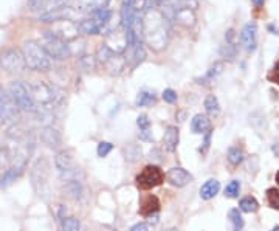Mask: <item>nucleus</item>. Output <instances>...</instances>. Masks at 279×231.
Segmentation results:
<instances>
[{"label": "nucleus", "mask_w": 279, "mask_h": 231, "mask_svg": "<svg viewBox=\"0 0 279 231\" xmlns=\"http://www.w3.org/2000/svg\"><path fill=\"white\" fill-rule=\"evenodd\" d=\"M239 209L244 211V213H256L259 209V204L254 197L248 196V197L241 199V202H239Z\"/></svg>", "instance_id": "cd10ccee"}, {"label": "nucleus", "mask_w": 279, "mask_h": 231, "mask_svg": "<svg viewBox=\"0 0 279 231\" xmlns=\"http://www.w3.org/2000/svg\"><path fill=\"white\" fill-rule=\"evenodd\" d=\"M276 183L279 185V171L276 172Z\"/></svg>", "instance_id": "864d4df0"}, {"label": "nucleus", "mask_w": 279, "mask_h": 231, "mask_svg": "<svg viewBox=\"0 0 279 231\" xmlns=\"http://www.w3.org/2000/svg\"><path fill=\"white\" fill-rule=\"evenodd\" d=\"M226 158H228V163H230V165L239 166L244 161V152L239 148H230V149H228Z\"/></svg>", "instance_id": "2f4dec72"}, {"label": "nucleus", "mask_w": 279, "mask_h": 231, "mask_svg": "<svg viewBox=\"0 0 279 231\" xmlns=\"http://www.w3.org/2000/svg\"><path fill=\"white\" fill-rule=\"evenodd\" d=\"M8 92L22 112L34 113L37 110V104L34 103L31 93H29L28 85L24 84L22 81H13L11 84H9Z\"/></svg>", "instance_id": "39448f33"}, {"label": "nucleus", "mask_w": 279, "mask_h": 231, "mask_svg": "<svg viewBox=\"0 0 279 231\" xmlns=\"http://www.w3.org/2000/svg\"><path fill=\"white\" fill-rule=\"evenodd\" d=\"M42 48L45 50L47 56L53 61H64L72 54V50L65 41L59 39L52 31H44L42 33Z\"/></svg>", "instance_id": "7ed1b4c3"}, {"label": "nucleus", "mask_w": 279, "mask_h": 231, "mask_svg": "<svg viewBox=\"0 0 279 231\" xmlns=\"http://www.w3.org/2000/svg\"><path fill=\"white\" fill-rule=\"evenodd\" d=\"M219 191H221V183L216 179H209L200 188V197L203 200H211L219 194Z\"/></svg>", "instance_id": "aec40b11"}, {"label": "nucleus", "mask_w": 279, "mask_h": 231, "mask_svg": "<svg viewBox=\"0 0 279 231\" xmlns=\"http://www.w3.org/2000/svg\"><path fill=\"white\" fill-rule=\"evenodd\" d=\"M239 192H241V181L237 180H231L225 188V196L228 199H236L239 196Z\"/></svg>", "instance_id": "f704fd0d"}, {"label": "nucleus", "mask_w": 279, "mask_h": 231, "mask_svg": "<svg viewBox=\"0 0 279 231\" xmlns=\"http://www.w3.org/2000/svg\"><path fill=\"white\" fill-rule=\"evenodd\" d=\"M55 166L59 172H62V174H67V172L73 171L75 169V165H73V158L70 157L68 152H57L55 155Z\"/></svg>", "instance_id": "f3484780"}, {"label": "nucleus", "mask_w": 279, "mask_h": 231, "mask_svg": "<svg viewBox=\"0 0 279 231\" xmlns=\"http://www.w3.org/2000/svg\"><path fill=\"white\" fill-rule=\"evenodd\" d=\"M205 110L209 117H217L221 113V103H219L217 96L214 95H208L205 98Z\"/></svg>", "instance_id": "bb28decb"}, {"label": "nucleus", "mask_w": 279, "mask_h": 231, "mask_svg": "<svg viewBox=\"0 0 279 231\" xmlns=\"http://www.w3.org/2000/svg\"><path fill=\"white\" fill-rule=\"evenodd\" d=\"M0 110H2V117H3V121L8 126H16L21 120V109H19V105L14 103V100L11 98V95L6 89H3L2 85H0Z\"/></svg>", "instance_id": "6e6552de"}, {"label": "nucleus", "mask_w": 279, "mask_h": 231, "mask_svg": "<svg viewBox=\"0 0 279 231\" xmlns=\"http://www.w3.org/2000/svg\"><path fill=\"white\" fill-rule=\"evenodd\" d=\"M24 169L25 168H21V166H11L9 169H6L5 174L0 177V188H6L11 183H14V181L22 176Z\"/></svg>", "instance_id": "412c9836"}, {"label": "nucleus", "mask_w": 279, "mask_h": 231, "mask_svg": "<svg viewBox=\"0 0 279 231\" xmlns=\"http://www.w3.org/2000/svg\"><path fill=\"white\" fill-rule=\"evenodd\" d=\"M48 161L42 157L37 158L36 163L29 172V179H31V186L37 192V196L42 199H47L50 194V186H48Z\"/></svg>", "instance_id": "20e7f679"}, {"label": "nucleus", "mask_w": 279, "mask_h": 231, "mask_svg": "<svg viewBox=\"0 0 279 231\" xmlns=\"http://www.w3.org/2000/svg\"><path fill=\"white\" fill-rule=\"evenodd\" d=\"M272 231H279V225H278V227H275V228H273Z\"/></svg>", "instance_id": "5fc2aeb1"}, {"label": "nucleus", "mask_w": 279, "mask_h": 231, "mask_svg": "<svg viewBox=\"0 0 279 231\" xmlns=\"http://www.w3.org/2000/svg\"><path fill=\"white\" fill-rule=\"evenodd\" d=\"M267 202L272 208L279 209V189L276 188L267 189Z\"/></svg>", "instance_id": "e433bc0d"}, {"label": "nucleus", "mask_w": 279, "mask_h": 231, "mask_svg": "<svg viewBox=\"0 0 279 231\" xmlns=\"http://www.w3.org/2000/svg\"><path fill=\"white\" fill-rule=\"evenodd\" d=\"M132 50V54H131V59H132V67H137L140 65L143 61H144V57H146V51H144V48H143V44L141 42H138L135 47L131 48Z\"/></svg>", "instance_id": "c756f323"}, {"label": "nucleus", "mask_w": 279, "mask_h": 231, "mask_svg": "<svg viewBox=\"0 0 279 231\" xmlns=\"http://www.w3.org/2000/svg\"><path fill=\"white\" fill-rule=\"evenodd\" d=\"M178 140H180V132H178V129L175 126H167L163 135L165 148L169 152H174L178 146Z\"/></svg>", "instance_id": "a211bd4d"}, {"label": "nucleus", "mask_w": 279, "mask_h": 231, "mask_svg": "<svg viewBox=\"0 0 279 231\" xmlns=\"http://www.w3.org/2000/svg\"><path fill=\"white\" fill-rule=\"evenodd\" d=\"M211 133H213V130H209V132H206L205 133V138H203V144H202V148H200V152L205 154L208 152V149H209V144H211Z\"/></svg>", "instance_id": "79ce46f5"}, {"label": "nucleus", "mask_w": 279, "mask_h": 231, "mask_svg": "<svg viewBox=\"0 0 279 231\" xmlns=\"http://www.w3.org/2000/svg\"><path fill=\"white\" fill-rule=\"evenodd\" d=\"M9 163V157H8V154L5 149H0V168H3L6 166Z\"/></svg>", "instance_id": "37998d69"}, {"label": "nucleus", "mask_w": 279, "mask_h": 231, "mask_svg": "<svg viewBox=\"0 0 279 231\" xmlns=\"http://www.w3.org/2000/svg\"><path fill=\"white\" fill-rule=\"evenodd\" d=\"M166 231H177L175 228H171V230H166Z\"/></svg>", "instance_id": "6e6d98bb"}, {"label": "nucleus", "mask_w": 279, "mask_h": 231, "mask_svg": "<svg viewBox=\"0 0 279 231\" xmlns=\"http://www.w3.org/2000/svg\"><path fill=\"white\" fill-rule=\"evenodd\" d=\"M191 179H193L191 174H189L188 171H185L183 168H172V169H169L166 174V180L172 186H177V188L188 185L189 181H191Z\"/></svg>", "instance_id": "dca6fc26"}, {"label": "nucleus", "mask_w": 279, "mask_h": 231, "mask_svg": "<svg viewBox=\"0 0 279 231\" xmlns=\"http://www.w3.org/2000/svg\"><path fill=\"white\" fill-rule=\"evenodd\" d=\"M131 231H149V227H147V224L138 222V224H135V225L131 228Z\"/></svg>", "instance_id": "a18cd8bd"}, {"label": "nucleus", "mask_w": 279, "mask_h": 231, "mask_svg": "<svg viewBox=\"0 0 279 231\" xmlns=\"http://www.w3.org/2000/svg\"><path fill=\"white\" fill-rule=\"evenodd\" d=\"M50 31H52L55 36H57L59 39L68 42V41L75 39V37L79 34V26H78V24H75V21H62V22L53 24Z\"/></svg>", "instance_id": "f8f14e48"}, {"label": "nucleus", "mask_w": 279, "mask_h": 231, "mask_svg": "<svg viewBox=\"0 0 279 231\" xmlns=\"http://www.w3.org/2000/svg\"><path fill=\"white\" fill-rule=\"evenodd\" d=\"M0 67L11 75H22L27 70V62L22 50L17 48H5L0 51Z\"/></svg>", "instance_id": "423d86ee"}, {"label": "nucleus", "mask_w": 279, "mask_h": 231, "mask_svg": "<svg viewBox=\"0 0 279 231\" xmlns=\"http://www.w3.org/2000/svg\"><path fill=\"white\" fill-rule=\"evenodd\" d=\"M228 217H230V220H231L234 231H241V230L244 228V219H242L241 211H239L237 208L230 209V213H228Z\"/></svg>", "instance_id": "473e14b6"}, {"label": "nucleus", "mask_w": 279, "mask_h": 231, "mask_svg": "<svg viewBox=\"0 0 279 231\" xmlns=\"http://www.w3.org/2000/svg\"><path fill=\"white\" fill-rule=\"evenodd\" d=\"M222 69H223V64L222 62H216L211 69H209L202 78H198L197 79V82L198 84H203V85H209V84H213L214 81H216V78L219 75L222 73Z\"/></svg>", "instance_id": "393cba45"}, {"label": "nucleus", "mask_w": 279, "mask_h": 231, "mask_svg": "<svg viewBox=\"0 0 279 231\" xmlns=\"http://www.w3.org/2000/svg\"><path fill=\"white\" fill-rule=\"evenodd\" d=\"M143 26H141V36L143 41L155 51H160L167 45L169 41V22L167 19L160 13L157 6L146 9L141 16Z\"/></svg>", "instance_id": "f257e3e1"}, {"label": "nucleus", "mask_w": 279, "mask_h": 231, "mask_svg": "<svg viewBox=\"0 0 279 231\" xmlns=\"http://www.w3.org/2000/svg\"><path fill=\"white\" fill-rule=\"evenodd\" d=\"M219 54H221L226 61H233L237 54V48H236L234 44H225L221 50H219Z\"/></svg>", "instance_id": "72a5a7b5"}, {"label": "nucleus", "mask_w": 279, "mask_h": 231, "mask_svg": "<svg viewBox=\"0 0 279 231\" xmlns=\"http://www.w3.org/2000/svg\"><path fill=\"white\" fill-rule=\"evenodd\" d=\"M101 6H103V0H76V5L73 8L79 14H83V13H93Z\"/></svg>", "instance_id": "5701e85b"}, {"label": "nucleus", "mask_w": 279, "mask_h": 231, "mask_svg": "<svg viewBox=\"0 0 279 231\" xmlns=\"http://www.w3.org/2000/svg\"><path fill=\"white\" fill-rule=\"evenodd\" d=\"M140 155H141V149H138L134 144H131L127 149H126V158L131 160V161H135Z\"/></svg>", "instance_id": "58836bf2"}, {"label": "nucleus", "mask_w": 279, "mask_h": 231, "mask_svg": "<svg viewBox=\"0 0 279 231\" xmlns=\"http://www.w3.org/2000/svg\"><path fill=\"white\" fill-rule=\"evenodd\" d=\"M272 78L275 79L276 84H279V62L275 65V69H273V76H272Z\"/></svg>", "instance_id": "49530a36"}, {"label": "nucleus", "mask_w": 279, "mask_h": 231, "mask_svg": "<svg viewBox=\"0 0 279 231\" xmlns=\"http://www.w3.org/2000/svg\"><path fill=\"white\" fill-rule=\"evenodd\" d=\"M158 155H160V152H158L157 149L151 151V158H154V160H157V161H160L162 158H160V157H158Z\"/></svg>", "instance_id": "de8ad7c7"}, {"label": "nucleus", "mask_w": 279, "mask_h": 231, "mask_svg": "<svg viewBox=\"0 0 279 231\" xmlns=\"http://www.w3.org/2000/svg\"><path fill=\"white\" fill-rule=\"evenodd\" d=\"M78 11L73 6H61L55 9V11H50L47 14L39 16V22L42 24H57V22H62V21H75L78 17Z\"/></svg>", "instance_id": "9d476101"}, {"label": "nucleus", "mask_w": 279, "mask_h": 231, "mask_svg": "<svg viewBox=\"0 0 279 231\" xmlns=\"http://www.w3.org/2000/svg\"><path fill=\"white\" fill-rule=\"evenodd\" d=\"M162 98H163L166 103H169V104H174V103L177 101V92L172 90V89H166V90L162 93Z\"/></svg>", "instance_id": "ea45409f"}, {"label": "nucleus", "mask_w": 279, "mask_h": 231, "mask_svg": "<svg viewBox=\"0 0 279 231\" xmlns=\"http://www.w3.org/2000/svg\"><path fill=\"white\" fill-rule=\"evenodd\" d=\"M158 209H160V202H158V199L155 196H147L143 204H141V209H140V213H141L143 216H149L151 217L152 214H157Z\"/></svg>", "instance_id": "4be33fe9"}, {"label": "nucleus", "mask_w": 279, "mask_h": 231, "mask_svg": "<svg viewBox=\"0 0 279 231\" xmlns=\"http://www.w3.org/2000/svg\"><path fill=\"white\" fill-rule=\"evenodd\" d=\"M39 137H41V141L50 149H57L62 143L61 133H59L53 126L42 128L41 130H39Z\"/></svg>", "instance_id": "2eb2a0df"}, {"label": "nucleus", "mask_w": 279, "mask_h": 231, "mask_svg": "<svg viewBox=\"0 0 279 231\" xmlns=\"http://www.w3.org/2000/svg\"><path fill=\"white\" fill-rule=\"evenodd\" d=\"M5 124V121H3V117H2V110H0V128H2Z\"/></svg>", "instance_id": "603ef678"}, {"label": "nucleus", "mask_w": 279, "mask_h": 231, "mask_svg": "<svg viewBox=\"0 0 279 231\" xmlns=\"http://www.w3.org/2000/svg\"><path fill=\"white\" fill-rule=\"evenodd\" d=\"M137 124L140 130H144V129H149V126H151V121H149L147 115H140L138 120H137Z\"/></svg>", "instance_id": "a19ab883"}, {"label": "nucleus", "mask_w": 279, "mask_h": 231, "mask_svg": "<svg viewBox=\"0 0 279 231\" xmlns=\"http://www.w3.org/2000/svg\"><path fill=\"white\" fill-rule=\"evenodd\" d=\"M104 47L107 50H111L113 54H121L124 53V50L127 48V34L126 30L121 28H116V30L111 31L106 37V44Z\"/></svg>", "instance_id": "9b49d317"}, {"label": "nucleus", "mask_w": 279, "mask_h": 231, "mask_svg": "<svg viewBox=\"0 0 279 231\" xmlns=\"http://www.w3.org/2000/svg\"><path fill=\"white\" fill-rule=\"evenodd\" d=\"M165 180V176L162 169L158 166H146L140 174L137 176V186L143 191H147V189H152V188H157L163 183Z\"/></svg>", "instance_id": "1a4fd4ad"}, {"label": "nucleus", "mask_w": 279, "mask_h": 231, "mask_svg": "<svg viewBox=\"0 0 279 231\" xmlns=\"http://www.w3.org/2000/svg\"><path fill=\"white\" fill-rule=\"evenodd\" d=\"M65 189L68 191V194L76 200H79L83 197V186H81V183H79V180H76V179L67 180Z\"/></svg>", "instance_id": "c85d7f7f"}, {"label": "nucleus", "mask_w": 279, "mask_h": 231, "mask_svg": "<svg viewBox=\"0 0 279 231\" xmlns=\"http://www.w3.org/2000/svg\"><path fill=\"white\" fill-rule=\"evenodd\" d=\"M27 69L33 72H48L52 69V59L47 56L42 45L36 41H25L22 45Z\"/></svg>", "instance_id": "f03ea898"}, {"label": "nucleus", "mask_w": 279, "mask_h": 231, "mask_svg": "<svg viewBox=\"0 0 279 231\" xmlns=\"http://www.w3.org/2000/svg\"><path fill=\"white\" fill-rule=\"evenodd\" d=\"M112 149H113L112 143H109V141H101V143L98 144L96 152H98V155H99V157H106V155H109V154H111Z\"/></svg>", "instance_id": "4c0bfd02"}, {"label": "nucleus", "mask_w": 279, "mask_h": 231, "mask_svg": "<svg viewBox=\"0 0 279 231\" xmlns=\"http://www.w3.org/2000/svg\"><path fill=\"white\" fill-rule=\"evenodd\" d=\"M191 130L194 133H206L209 130H213L211 121H209V118L205 117V115L197 113L195 117L191 120Z\"/></svg>", "instance_id": "6ab92c4d"}, {"label": "nucleus", "mask_w": 279, "mask_h": 231, "mask_svg": "<svg viewBox=\"0 0 279 231\" xmlns=\"http://www.w3.org/2000/svg\"><path fill=\"white\" fill-rule=\"evenodd\" d=\"M29 93H31L34 103L37 104V107L48 109L50 105H53L56 103L57 95L52 85H48L44 81H33L28 84Z\"/></svg>", "instance_id": "0eeeda50"}, {"label": "nucleus", "mask_w": 279, "mask_h": 231, "mask_svg": "<svg viewBox=\"0 0 279 231\" xmlns=\"http://www.w3.org/2000/svg\"><path fill=\"white\" fill-rule=\"evenodd\" d=\"M272 151H273V154L276 157H279V143H276V144H273V148H272Z\"/></svg>", "instance_id": "3c124183"}, {"label": "nucleus", "mask_w": 279, "mask_h": 231, "mask_svg": "<svg viewBox=\"0 0 279 231\" xmlns=\"http://www.w3.org/2000/svg\"><path fill=\"white\" fill-rule=\"evenodd\" d=\"M152 103H155V95L154 92H147V90L140 92L135 101L137 107H146V105H151Z\"/></svg>", "instance_id": "7c9ffc66"}, {"label": "nucleus", "mask_w": 279, "mask_h": 231, "mask_svg": "<svg viewBox=\"0 0 279 231\" xmlns=\"http://www.w3.org/2000/svg\"><path fill=\"white\" fill-rule=\"evenodd\" d=\"M239 41H241L242 47L247 51H254L256 45H257V26L256 24L250 22L244 25V28L241 30V34H239Z\"/></svg>", "instance_id": "ddd939ff"}, {"label": "nucleus", "mask_w": 279, "mask_h": 231, "mask_svg": "<svg viewBox=\"0 0 279 231\" xmlns=\"http://www.w3.org/2000/svg\"><path fill=\"white\" fill-rule=\"evenodd\" d=\"M79 26V31H83L84 34H90V36H95V34H101V26H99L93 17H87V19H83L81 22L78 24Z\"/></svg>", "instance_id": "b1692460"}, {"label": "nucleus", "mask_w": 279, "mask_h": 231, "mask_svg": "<svg viewBox=\"0 0 279 231\" xmlns=\"http://www.w3.org/2000/svg\"><path fill=\"white\" fill-rule=\"evenodd\" d=\"M268 30L273 31L272 34H279V28H278V26H275V25H268Z\"/></svg>", "instance_id": "8fccbe9b"}, {"label": "nucleus", "mask_w": 279, "mask_h": 231, "mask_svg": "<svg viewBox=\"0 0 279 231\" xmlns=\"http://www.w3.org/2000/svg\"><path fill=\"white\" fill-rule=\"evenodd\" d=\"M251 3H253L254 6H257V8H261V6H264L265 0H251Z\"/></svg>", "instance_id": "09e8293b"}, {"label": "nucleus", "mask_w": 279, "mask_h": 231, "mask_svg": "<svg viewBox=\"0 0 279 231\" xmlns=\"http://www.w3.org/2000/svg\"><path fill=\"white\" fill-rule=\"evenodd\" d=\"M140 140H143V141H152V132L149 130V129H144L140 132Z\"/></svg>", "instance_id": "c03bdc74"}, {"label": "nucleus", "mask_w": 279, "mask_h": 231, "mask_svg": "<svg viewBox=\"0 0 279 231\" xmlns=\"http://www.w3.org/2000/svg\"><path fill=\"white\" fill-rule=\"evenodd\" d=\"M81 224L76 217H65L62 220V231H79Z\"/></svg>", "instance_id": "c9c22d12"}, {"label": "nucleus", "mask_w": 279, "mask_h": 231, "mask_svg": "<svg viewBox=\"0 0 279 231\" xmlns=\"http://www.w3.org/2000/svg\"><path fill=\"white\" fill-rule=\"evenodd\" d=\"M92 17L95 19V22L101 26V30H104V26L111 22V17H112V13H111V9H107L106 6H101V8H98L96 11L92 13Z\"/></svg>", "instance_id": "a878e982"}, {"label": "nucleus", "mask_w": 279, "mask_h": 231, "mask_svg": "<svg viewBox=\"0 0 279 231\" xmlns=\"http://www.w3.org/2000/svg\"><path fill=\"white\" fill-rule=\"evenodd\" d=\"M64 6V0H28V9L33 13L47 14L50 11Z\"/></svg>", "instance_id": "4468645a"}]
</instances>
